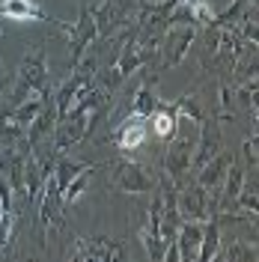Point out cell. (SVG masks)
<instances>
[{"label": "cell", "mask_w": 259, "mask_h": 262, "mask_svg": "<svg viewBox=\"0 0 259 262\" xmlns=\"http://www.w3.org/2000/svg\"><path fill=\"white\" fill-rule=\"evenodd\" d=\"M48 90V63H45V48H30L21 60V69H18V90L12 96V107L21 104L27 96L33 93H45Z\"/></svg>", "instance_id": "1"}, {"label": "cell", "mask_w": 259, "mask_h": 262, "mask_svg": "<svg viewBox=\"0 0 259 262\" xmlns=\"http://www.w3.org/2000/svg\"><path fill=\"white\" fill-rule=\"evenodd\" d=\"M93 18H96L98 36H114L116 30L128 27L137 18V0H93L90 3Z\"/></svg>", "instance_id": "2"}, {"label": "cell", "mask_w": 259, "mask_h": 262, "mask_svg": "<svg viewBox=\"0 0 259 262\" xmlns=\"http://www.w3.org/2000/svg\"><path fill=\"white\" fill-rule=\"evenodd\" d=\"M101 114H104V107H101V111L69 114V116H63V119H57V125H54V149H57V152H66L69 146L81 143L83 137L98 125Z\"/></svg>", "instance_id": "3"}, {"label": "cell", "mask_w": 259, "mask_h": 262, "mask_svg": "<svg viewBox=\"0 0 259 262\" xmlns=\"http://www.w3.org/2000/svg\"><path fill=\"white\" fill-rule=\"evenodd\" d=\"M96 69H98V63L93 60V57H87L83 63H75L72 75L63 81L60 93H57V101H54V107H57V119H63V116L69 114V107H72L75 96L81 93L83 86H90V83L96 81Z\"/></svg>", "instance_id": "4"}, {"label": "cell", "mask_w": 259, "mask_h": 262, "mask_svg": "<svg viewBox=\"0 0 259 262\" xmlns=\"http://www.w3.org/2000/svg\"><path fill=\"white\" fill-rule=\"evenodd\" d=\"M54 24L60 27V30L69 36V48H72V66L81 63L83 57V48L93 42L98 36V27H96V18H93V9L90 6H81V15H78V21L75 24H69V21H57L54 18Z\"/></svg>", "instance_id": "5"}, {"label": "cell", "mask_w": 259, "mask_h": 262, "mask_svg": "<svg viewBox=\"0 0 259 262\" xmlns=\"http://www.w3.org/2000/svg\"><path fill=\"white\" fill-rule=\"evenodd\" d=\"M197 39V27L194 24H173V27H167L161 36V42H158V48H161V57H164V66L161 69H173L185 60V54L188 48L194 45Z\"/></svg>", "instance_id": "6"}, {"label": "cell", "mask_w": 259, "mask_h": 262, "mask_svg": "<svg viewBox=\"0 0 259 262\" xmlns=\"http://www.w3.org/2000/svg\"><path fill=\"white\" fill-rule=\"evenodd\" d=\"M194 137H188L176 128V134L170 137V146L164 152V176H170L173 182L185 179V173L191 170V161H194Z\"/></svg>", "instance_id": "7"}, {"label": "cell", "mask_w": 259, "mask_h": 262, "mask_svg": "<svg viewBox=\"0 0 259 262\" xmlns=\"http://www.w3.org/2000/svg\"><path fill=\"white\" fill-rule=\"evenodd\" d=\"M114 182L125 194H152L158 185V176L137 161H119L114 170Z\"/></svg>", "instance_id": "8"}, {"label": "cell", "mask_w": 259, "mask_h": 262, "mask_svg": "<svg viewBox=\"0 0 259 262\" xmlns=\"http://www.w3.org/2000/svg\"><path fill=\"white\" fill-rule=\"evenodd\" d=\"M125 253H122V247L111 242V238H78L75 245H72V253H69V259H93V262H114V259H122Z\"/></svg>", "instance_id": "9"}, {"label": "cell", "mask_w": 259, "mask_h": 262, "mask_svg": "<svg viewBox=\"0 0 259 262\" xmlns=\"http://www.w3.org/2000/svg\"><path fill=\"white\" fill-rule=\"evenodd\" d=\"M39 221H42L45 235L63 227V200H60V188H57L54 176L45 179V188H42V196H39Z\"/></svg>", "instance_id": "10"}, {"label": "cell", "mask_w": 259, "mask_h": 262, "mask_svg": "<svg viewBox=\"0 0 259 262\" xmlns=\"http://www.w3.org/2000/svg\"><path fill=\"white\" fill-rule=\"evenodd\" d=\"M211 214H214V203L209 200L206 188L191 185L188 191H182V196H179V217H185V221H209Z\"/></svg>", "instance_id": "11"}, {"label": "cell", "mask_w": 259, "mask_h": 262, "mask_svg": "<svg viewBox=\"0 0 259 262\" xmlns=\"http://www.w3.org/2000/svg\"><path fill=\"white\" fill-rule=\"evenodd\" d=\"M149 119L137 114H128L122 119V125L114 131V143L116 149H122V152H134V149H140L146 143V134H149V125H146Z\"/></svg>", "instance_id": "12"}, {"label": "cell", "mask_w": 259, "mask_h": 262, "mask_svg": "<svg viewBox=\"0 0 259 262\" xmlns=\"http://www.w3.org/2000/svg\"><path fill=\"white\" fill-rule=\"evenodd\" d=\"M229 164H232V155L221 149L214 158H209V161L197 170V185H200V188H206V191H221V185H224V176H227Z\"/></svg>", "instance_id": "13"}, {"label": "cell", "mask_w": 259, "mask_h": 262, "mask_svg": "<svg viewBox=\"0 0 259 262\" xmlns=\"http://www.w3.org/2000/svg\"><path fill=\"white\" fill-rule=\"evenodd\" d=\"M200 242H203V221H185L176 229V250L182 262H197L200 256Z\"/></svg>", "instance_id": "14"}, {"label": "cell", "mask_w": 259, "mask_h": 262, "mask_svg": "<svg viewBox=\"0 0 259 262\" xmlns=\"http://www.w3.org/2000/svg\"><path fill=\"white\" fill-rule=\"evenodd\" d=\"M0 15L12 18V21H51L54 24V18L45 15L39 3L33 0H0Z\"/></svg>", "instance_id": "15"}, {"label": "cell", "mask_w": 259, "mask_h": 262, "mask_svg": "<svg viewBox=\"0 0 259 262\" xmlns=\"http://www.w3.org/2000/svg\"><path fill=\"white\" fill-rule=\"evenodd\" d=\"M24 164H27V155L12 152V149H6V155L0 158V173L9 182L12 191H24Z\"/></svg>", "instance_id": "16"}, {"label": "cell", "mask_w": 259, "mask_h": 262, "mask_svg": "<svg viewBox=\"0 0 259 262\" xmlns=\"http://www.w3.org/2000/svg\"><path fill=\"white\" fill-rule=\"evenodd\" d=\"M149 122H152V128H155V134L161 140H170L179 128V116L170 107V101H158V107H155V114L149 116Z\"/></svg>", "instance_id": "17"}, {"label": "cell", "mask_w": 259, "mask_h": 262, "mask_svg": "<svg viewBox=\"0 0 259 262\" xmlns=\"http://www.w3.org/2000/svg\"><path fill=\"white\" fill-rule=\"evenodd\" d=\"M54 125H57V107L45 101V107H42V111L36 114V119L27 125V143H30V146H36L45 134H51V131H54Z\"/></svg>", "instance_id": "18"}, {"label": "cell", "mask_w": 259, "mask_h": 262, "mask_svg": "<svg viewBox=\"0 0 259 262\" xmlns=\"http://www.w3.org/2000/svg\"><path fill=\"white\" fill-rule=\"evenodd\" d=\"M218 253H221V224L214 217H209L203 224V242H200V256H197V262H214Z\"/></svg>", "instance_id": "19"}, {"label": "cell", "mask_w": 259, "mask_h": 262, "mask_svg": "<svg viewBox=\"0 0 259 262\" xmlns=\"http://www.w3.org/2000/svg\"><path fill=\"white\" fill-rule=\"evenodd\" d=\"M87 170H96V164L72 161V158H66L63 152H60V158L54 161V173H51V176H54V182H57V188L63 191L66 185H69V182H72L75 176H78V173H87Z\"/></svg>", "instance_id": "20"}, {"label": "cell", "mask_w": 259, "mask_h": 262, "mask_svg": "<svg viewBox=\"0 0 259 262\" xmlns=\"http://www.w3.org/2000/svg\"><path fill=\"white\" fill-rule=\"evenodd\" d=\"M158 101H161V98L155 96V90H152V78H149V81L140 83V90L134 93V101H131V114H137V116H143V119H149V116L155 114Z\"/></svg>", "instance_id": "21"}, {"label": "cell", "mask_w": 259, "mask_h": 262, "mask_svg": "<svg viewBox=\"0 0 259 262\" xmlns=\"http://www.w3.org/2000/svg\"><path fill=\"white\" fill-rule=\"evenodd\" d=\"M24 134H27V128H24L15 116H12V111L0 116V146H3V149H12Z\"/></svg>", "instance_id": "22"}, {"label": "cell", "mask_w": 259, "mask_h": 262, "mask_svg": "<svg viewBox=\"0 0 259 262\" xmlns=\"http://www.w3.org/2000/svg\"><path fill=\"white\" fill-rule=\"evenodd\" d=\"M170 107L176 111V116H185L188 122H194L197 128H200V125H203V119H206L203 107L197 104L194 98H176V101H170Z\"/></svg>", "instance_id": "23"}, {"label": "cell", "mask_w": 259, "mask_h": 262, "mask_svg": "<svg viewBox=\"0 0 259 262\" xmlns=\"http://www.w3.org/2000/svg\"><path fill=\"white\" fill-rule=\"evenodd\" d=\"M90 173H93V170H87V173H78V176H75V179L69 182V185H66L63 191H60V200H63V206H75V203H78V196L83 194V191H87V185H90Z\"/></svg>", "instance_id": "24"}, {"label": "cell", "mask_w": 259, "mask_h": 262, "mask_svg": "<svg viewBox=\"0 0 259 262\" xmlns=\"http://www.w3.org/2000/svg\"><path fill=\"white\" fill-rule=\"evenodd\" d=\"M218 259H227V262H235V259H242V262H253L256 259V247L253 245H232L229 250H224V253H218Z\"/></svg>", "instance_id": "25"}, {"label": "cell", "mask_w": 259, "mask_h": 262, "mask_svg": "<svg viewBox=\"0 0 259 262\" xmlns=\"http://www.w3.org/2000/svg\"><path fill=\"white\" fill-rule=\"evenodd\" d=\"M247 6H250V0H232L224 12H214V21H211V24H229V21L239 15V12H244Z\"/></svg>", "instance_id": "26"}, {"label": "cell", "mask_w": 259, "mask_h": 262, "mask_svg": "<svg viewBox=\"0 0 259 262\" xmlns=\"http://www.w3.org/2000/svg\"><path fill=\"white\" fill-rule=\"evenodd\" d=\"M244 158H247V164L250 167H256V134H250V140H244Z\"/></svg>", "instance_id": "27"}, {"label": "cell", "mask_w": 259, "mask_h": 262, "mask_svg": "<svg viewBox=\"0 0 259 262\" xmlns=\"http://www.w3.org/2000/svg\"><path fill=\"white\" fill-rule=\"evenodd\" d=\"M140 3H146V0H137V6H140Z\"/></svg>", "instance_id": "28"}]
</instances>
